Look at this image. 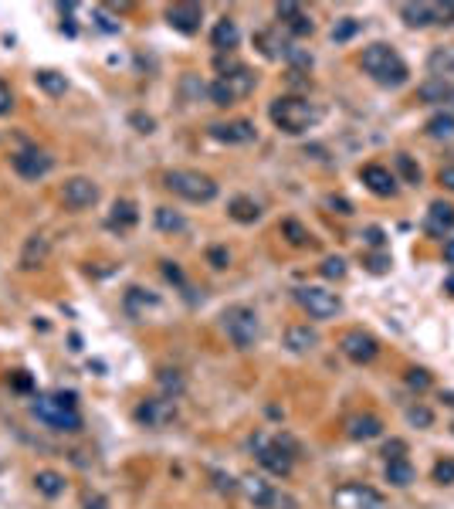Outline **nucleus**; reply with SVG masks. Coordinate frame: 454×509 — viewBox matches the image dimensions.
Instances as JSON below:
<instances>
[{
	"label": "nucleus",
	"instance_id": "7ed1b4c3",
	"mask_svg": "<svg viewBox=\"0 0 454 509\" xmlns=\"http://www.w3.org/2000/svg\"><path fill=\"white\" fill-rule=\"evenodd\" d=\"M363 72L366 75H373L380 85H390V89H397L407 82V65L400 61V55L390 48V44H370L366 51H363Z\"/></svg>",
	"mask_w": 454,
	"mask_h": 509
},
{
	"label": "nucleus",
	"instance_id": "ddd939ff",
	"mask_svg": "<svg viewBox=\"0 0 454 509\" xmlns=\"http://www.w3.org/2000/svg\"><path fill=\"white\" fill-rule=\"evenodd\" d=\"M339 350L353 360V363H370L373 356L380 353V347H377V340L370 333H363V330H349V333L339 340Z\"/></svg>",
	"mask_w": 454,
	"mask_h": 509
},
{
	"label": "nucleus",
	"instance_id": "ea45409f",
	"mask_svg": "<svg viewBox=\"0 0 454 509\" xmlns=\"http://www.w3.org/2000/svg\"><path fill=\"white\" fill-rule=\"evenodd\" d=\"M434 479L441 482V486H451V482H454V458H444V462H437Z\"/></svg>",
	"mask_w": 454,
	"mask_h": 509
},
{
	"label": "nucleus",
	"instance_id": "13d9d810",
	"mask_svg": "<svg viewBox=\"0 0 454 509\" xmlns=\"http://www.w3.org/2000/svg\"><path fill=\"white\" fill-rule=\"evenodd\" d=\"M102 506H105L102 499H89V509H102Z\"/></svg>",
	"mask_w": 454,
	"mask_h": 509
},
{
	"label": "nucleus",
	"instance_id": "6ab92c4d",
	"mask_svg": "<svg viewBox=\"0 0 454 509\" xmlns=\"http://www.w3.org/2000/svg\"><path fill=\"white\" fill-rule=\"evenodd\" d=\"M285 347L292 353H309L319 347V333L312 326H288L285 330Z\"/></svg>",
	"mask_w": 454,
	"mask_h": 509
},
{
	"label": "nucleus",
	"instance_id": "393cba45",
	"mask_svg": "<svg viewBox=\"0 0 454 509\" xmlns=\"http://www.w3.org/2000/svg\"><path fill=\"white\" fill-rule=\"evenodd\" d=\"M227 214L234 217V221H241V224H254V221L261 217V207H258L251 197H234V200L227 204Z\"/></svg>",
	"mask_w": 454,
	"mask_h": 509
},
{
	"label": "nucleus",
	"instance_id": "a18cd8bd",
	"mask_svg": "<svg viewBox=\"0 0 454 509\" xmlns=\"http://www.w3.org/2000/svg\"><path fill=\"white\" fill-rule=\"evenodd\" d=\"M11 109H14V96H11V89L0 82V116H7Z\"/></svg>",
	"mask_w": 454,
	"mask_h": 509
},
{
	"label": "nucleus",
	"instance_id": "f3484780",
	"mask_svg": "<svg viewBox=\"0 0 454 509\" xmlns=\"http://www.w3.org/2000/svg\"><path fill=\"white\" fill-rule=\"evenodd\" d=\"M275 14H278V20H285V27H288L292 34H299V38H305V34L316 31L312 18H305V11L299 7V4H278Z\"/></svg>",
	"mask_w": 454,
	"mask_h": 509
},
{
	"label": "nucleus",
	"instance_id": "09e8293b",
	"mask_svg": "<svg viewBox=\"0 0 454 509\" xmlns=\"http://www.w3.org/2000/svg\"><path fill=\"white\" fill-rule=\"evenodd\" d=\"M366 245H373V248H383V241H387V235L380 231V228H366Z\"/></svg>",
	"mask_w": 454,
	"mask_h": 509
},
{
	"label": "nucleus",
	"instance_id": "20e7f679",
	"mask_svg": "<svg viewBox=\"0 0 454 509\" xmlns=\"http://www.w3.org/2000/svg\"><path fill=\"white\" fill-rule=\"evenodd\" d=\"M163 187L170 194L190 200V204H210L217 197V183L207 174H197V170H170L163 176Z\"/></svg>",
	"mask_w": 454,
	"mask_h": 509
},
{
	"label": "nucleus",
	"instance_id": "603ef678",
	"mask_svg": "<svg viewBox=\"0 0 454 509\" xmlns=\"http://www.w3.org/2000/svg\"><path fill=\"white\" fill-rule=\"evenodd\" d=\"M329 207H336L339 214H353V207H349V200H342V197H329Z\"/></svg>",
	"mask_w": 454,
	"mask_h": 509
},
{
	"label": "nucleus",
	"instance_id": "58836bf2",
	"mask_svg": "<svg viewBox=\"0 0 454 509\" xmlns=\"http://www.w3.org/2000/svg\"><path fill=\"white\" fill-rule=\"evenodd\" d=\"M319 272L325 275V278H342V275H346V262L332 254V258H325V262H322V269H319Z\"/></svg>",
	"mask_w": 454,
	"mask_h": 509
},
{
	"label": "nucleus",
	"instance_id": "de8ad7c7",
	"mask_svg": "<svg viewBox=\"0 0 454 509\" xmlns=\"http://www.w3.org/2000/svg\"><path fill=\"white\" fill-rule=\"evenodd\" d=\"M403 451H407V445H403V442H387L383 455H387V462H394V458H403Z\"/></svg>",
	"mask_w": 454,
	"mask_h": 509
},
{
	"label": "nucleus",
	"instance_id": "4468645a",
	"mask_svg": "<svg viewBox=\"0 0 454 509\" xmlns=\"http://www.w3.org/2000/svg\"><path fill=\"white\" fill-rule=\"evenodd\" d=\"M200 20H204L200 4H173V7H167V24L173 31H180V34H197Z\"/></svg>",
	"mask_w": 454,
	"mask_h": 509
},
{
	"label": "nucleus",
	"instance_id": "a19ab883",
	"mask_svg": "<svg viewBox=\"0 0 454 509\" xmlns=\"http://www.w3.org/2000/svg\"><path fill=\"white\" fill-rule=\"evenodd\" d=\"M407 418H410V425H417V428H431V421H434L427 408H410V414H407Z\"/></svg>",
	"mask_w": 454,
	"mask_h": 509
},
{
	"label": "nucleus",
	"instance_id": "37998d69",
	"mask_svg": "<svg viewBox=\"0 0 454 509\" xmlns=\"http://www.w3.org/2000/svg\"><path fill=\"white\" fill-rule=\"evenodd\" d=\"M434 20L437 24H454V4H434Z\"/></svg>",
	"mask_w": 454,
	"mask_h": 509
},
{
	"label": "nucleus",
	"instance_id": "f704fd0d",
	"mask_svg": "<svg viewBox=\"0 0 454 509\" xmlns=\"http://www.w3.org/2000/svg\"><path fill=\"white\" fill-rule=\"evenodd\" d=\"M207 96H210V102H214V105H221V109H224V105H234V102H238V98H234V92L227 89V82H224V79L210 82Z\"/></svg>",
	"mask_w": 454,
	"mask_h": 509
},
{
	"label": "nucleus",
	"instance_id": "2f4dec72",
	"mask_svg": "<svg viewBox=\"0 0 454 509\" xmlns=\"http://www.w3.org/2000/svg\"><path fill=\"white\" fill-rule=\"evenodd\" d=\"M44 252H48V241L44 238H31L27 241V248H24V258H20V269H34L41 258H44Z\"/></svg>",
	"mask_w": 454,
	"mask_h": 509
},
{
	"label": "nucleus",
	"instance_id": "a878e982",
	"mask_svg": "<svg viewBox=\"0 0 454 509\" xmlns=\"http://www.w3.org/2000/svg\"><path fill=\"white\" fill-rule=\"evenodd\" d=\"M34 486H38L41 496H48V499H58V496L65 492V475H61V472L44 469V472H38V475H34Z\"/></svg>",
	"mask_w": 454,
	"mask_h": 509
},
{
	"label": "nucleus",
	"instance_id": "1a4fd4ad",
	"mask_svg": "<svg viewBox=\"0 0 454 509\" xmlns=\"http://www.w3.org/2000/svg\"><path fill=\"white\" fill-rule=\"evenodd\" d=\"M332 506H336V509H387V499H383L373 486L349 482V486L336 489V496H332Z\"/></svg>",
	"mask_w": 454,
	"mask_h": 509
},
{
	"label": "nucleus",
	"instance_id": "f257e3e1",
	"mask_svg": "<svg viewBox=\"0 0 454 509\" xmlns=\"http://www.w3.org/2000/svg\"><path fill=\"white\" fill-rule=\"evenodd\" d=\"M34 418H41L48 428L55 431H78L82 428V414H78V394L75 391H55L38 394L31 404Z\"/></svg>",
	"mask_w": 454,
	"mask_h": 509
},
{
	"label": "nucleus",
	"instance_id": "2eb2a0df",
	"mask_svg": "<svg viewBox=\"0 0 454 509\" xmlns=\"http://www.w3.org/2000/svg\"><path fill=\"white\" fill-rule=\"evenodd\" d=\"M207 133L217 139V143H227V146H241V143H251V139L258 136L254 122H247V119H234V122H214Z\"/></svg>",
	"mask_w": 454,
	"mask_h": 509
},
{
	"label": "nucleus",
	"instance_id": "c9c22d12",
	"mask_svg": "<svg viewBox=\"0 0 454 509\" xmlns=\"http://www.w3.org/2000/svg\"><path fill=\"white\" fill-rule=\"evenodd\" d=\"M397 170H400V176H403L407 183H420V167H417L407 153H397Z\"/></svg>",
	"mask_w": 454,
	"mask_h": 509
},
{
	"label": "nucleus",
	"instance_id": "6e6552de",
	"mask_svg": "<svg viewBox=\"0 0 454 509\" xmlns=\"http://www.w3.org/2000/svg\"><path fill=\"white\" fill-rule=\"evenodd\" d=\"M299 302H302V309L312 316V319H332V316L342 313L339 295L329 292V289H319V285L299 289Z\"/></svg>",
	"mask_w": 454,
	"mask_h": 509
},
{
	"label": "nucleus",
	"instance_id": "4d7b16f0",
	"mask_svg": "<svg viewBox=\"0 0 454 509\" xmlns=\"http://www.w3.org/2000/svg\"><path fill=\"white\" fill-rule=\"evenodd\" d=\"M444 258H448V262H451V265H454V238H451V241H448V245H444Z\"/></svg>",
	"mask_w": 454,
	"mask_h": 509
},
{
	"label": "nucleus",
	"instance_id": "3c124183",
	"mask_svg": "<svg viewBox=\"0 0 454 509\" xmlns=\"http://www.w3.org/2000/svg\"><path fill=\"white\" fill-rule=\"evenodd\" d=\"M163 275H167L170 282H183V272H180V269H176L173 262H163Z\"/></svg>",
	"mask_w": 454,
	"mask_h": 509
},
{
	"label": "nucleus",
	"instance_id": "79ce46f5",
	"mask_svg": "<svg viewBox=\"0 0 454 509\" xmlns=\"http://www.w3.org/2000/svg\"><path fill=\"white\" fill-rule=\"evenodd\" d=\"M207 262L214 265V269H227L231 254H227V248H221V245H217V248H210V252H207Z\"/></svg>",
	"mask_w": 454,
	"mask_h": 509
},
{
	"label": "nucleus",
	"instance_id": "39448f33",
	"mask_svg": "<svg viewBox=\"0 0 454 509\" xmlns=\"http://www.w3.org/2000/svg\"><path fill=\"white\" fill-rule=\"evenodd\" d=\"M224 333L227 340L238 347V350H251L261 336V323H258V313L251 306H227L224 309Z\"/></svg>",
	"mask_w": 454,
	"mask_h": 509
},
{
	"label": "nucleus",
	"instance_id": "c756f323",
	"mask_svg": "<svg viewBox=\"0 0 454 509\" xmlns=\"http://www.w3.org/2000/svg\"><path fill=\"white\" fill-rule=\"evenodd\" d=\"M427 133L434 139H454V116H448V112H437V116H431V122H427Z\"/></svg>",
	"mask_w": 454,
	"mask_h": 509
},
{
	"label": "nucleus",
	"instance_id": "b1692460",
	"mask_svg": "<svg viewBox=\"0 0 454 509\" xmlns=\"http://www.w3.org/2000/svg\"><path fill=\"white\" fill-rule=\"evenodd\" d=\"M139 214H136V204L133 200H115L112 211H109V228H119V231H126V228H133Z\"/></svg>",
	"mask_w": 454,
	"mask_h": 509
},
{
	"label": "nucleus",
	"instance_id": "a211bd4d",
	"mask_svg": "<svg viewBox=\"0 0 454 509\" xmlns=\"http://www.w3.org/2000/svg\"><path fill=\"white\" fill-rule=\"evenodd\" d=\"M424 228H427V235H431V238H444L454 228V207H451V204H444V200H434V204H431V211H427Z\"/></svg>",
	"mask_w": 454,
	"mask_h": 509
},
{
	"label": "nucleus",
	"instance_id": "e433bc0d",
	"mask_svg": "<svg viewBox=\"0 0 454 509\" xmlns=\"http://www.w3.org/2000/svg\"><path fill=\"white\" fill-rule=\"evenodd\" d=\"M356 31H360V20H356V18H342L339 24L332 27V41H336V44H342V41L353 38Z\"/></svg>",
	"mask_w": 454,
	"mask_h": 509
},
{
	"label": "nucleus",
	"instance_id": "c85d7f7f",
	"mask_svg": "<svg viewBox=\"0 0 454 509\" xmlns=\"http://www.w3.org/2000/svg\"><path fill=\"white\" fill-rule=\"evenodd\" d=\"M160 387H163V397L176 401L183 394V387H187V380H183L180 371H160Z\"/></svg>",
	"mask_w": 454,
	"mask_h": 509
},
{
	"label": "nucleus",
	"instance_id": "0eeeda50",
	"mask_svg": "<svg viewBox=\"0 0 454 509\" xmlns=\"http://www.w3.org/2000/svg\"><path fill=\"white\" fill-rule=\"evenodd\" d=\"M241 489H245V496L254 503V509H299V503H295L288 492L275 489L271 482L258 479V475H247L245 482H241Z\"/></svg>",
	"mask_w": 454,
	"mask_h": 509
},
{
	"label": "nucleus",
	"instance_id": "9d476101",
	"mask_svg": "<svg viewBox=\"0 0 454 509\" xmlns=\"http://www.w3.org/2000/svg\"><path fill=\"white\" fill-rule=\"evenodd\" d=\"M11 163H14V170H18L24 180H41V176H48L55 170V157H48V153L38 150V146H24V150H18V153L11 157Z\"/></svg>",
	"mask_w": 454,
	"mask_h": 509
},
{
	"label": "nucleus",
	"instance_id": "864d4df0",
	"mask_svg": "<svg viewBox=\"0 0 454 509\" xmlns=\"http://www.w3.org/2000/svg\"><path fill=\"white\" fill-rule=\"evenodd\" d=\"M133 122L139 126V133H153V119L150 116H133Z\"/></svg>",
	"mask_w": 454,
	"mask_h": 509
},
{
	"label": "nucleus",
	"instance_id": "5fc2aeb1",
	"mask_svg": "<svg viewBox=\"0 0 454 509\" xmlns=\"http://www.w3.org/2000/svg\"><path fill=\"white\" fill-rule=\"evenodd\" d=\"M441 183H444L448 191H454V167H444V170H441Z\"/></svg>",
	"mask_w": 454,
	"mask_h": 509
},
{
	"label": "nucleus",
	"instance_id": "5701e85b",
	"mask_svg": "<svg viewBox=\"0 0 454 509\" xmlns=\"http://www.w3.org/2000/svg\"><path fill=\"white\" fill-rule=\"evenodd\" d=\"M383 425H380V418L373 414H360V418H349V438H356V442H370V438H377Z\"/></svg>",
	"mask_w": 454,
	"mask_h": 509
},
{
	"label": "nucleus",
	"instance_id": "c03bdc74",
	"mask_svg": "<svg viewBox=\"0 0 454 509\" xmlns=\"http://www.w3.org/2000/svg\"><path fill=\"white\" fill-rule=\"evenodd\" d=\"M407 384H410V387H417V391H424V387L431 384V377H427V371H410V373H407Z\"/></svg>",
	"mask_w": 454,
	"mask_h": 509
},
{
	"label": "nucleus",
	"instance_id": "f03ea898",
	"mask_svg": "<svg viewBox=\"0 0 454 509\" xmlns=\"http://www.w3.org/2000/svg\"><path fill=\"white\" fill-rule=\"evenodd\" d=\"M268 116H271V122H275L282 133H288V136H302V133H309V129L319 122V109L299 96H282V98L271 102Z\"/></svg>",
	"mask_w": 454,
	"mask_h": 509
},
{
	"label": "nucleus",
	"instance_id": "bf43d9fd",
	"mask_svg": "<svg viewBox=\"0 0 454 509\" xmlns=\"http://www.w3.org/2000/svg\"><path fill=\"white\" fill-rule=\"evenodd\" d=\"M448 292H454V275H451V278H448Z\"/></svg>",
	"mask_w": 454,
	"mask_h": 509
},
{
	"label": "nucleus",
	"instance_id": "dca6fc26",
	"mask_svg": "<svg viewBox=\"0 0 454 509\" xmlns=\"http://www.w3.org/2000/svg\"><path fill=\"white\" fill-rule=\"evenodd\" d=\"M360 180L373 191L377 197H394L397 194V176L390 174L387 167H380V163H370V167H363L360 170Z\"/></svg>",
	"mask_w": 454,
	"mask_h": 509
},
{
	"label": "nucleus",
	"instance_id": "72a5a7b5",
	"mask_svg": "<svg viewBox=\"0 0 454 509\" xmlns=\"http://www.w3.org/2000/svg\"><path fill=\"white\" fill-rule=\"evenodd\" d=\"M448 96H451V89H448L444 79H434V82H427V85H420V98H424V102H444Z\"/></svg>",
	"mask_w": 454,
	"mask_h": 509
},
{
	"label": "nucleus",
	"instance_id": "4be33fe9",
	"mask_svg": "<svg viewBox=\"0 0 454 509\" xmlns=\"http://www.w3.org/2000/svg\"><path fill=\"white\" fill-rule=\"evenodd\" d=\"M400 18L407 27H427V24H434V4H403Z\"/></svg>",
	"mask_w": 454,
	"mask_h": 509
},
{
	"label": "nucleus",
	"instance_id": "4c0bfd02",
	"mask_svg": "<svg viewBox=\"0 0 454 509\" xmlns=\"http://www.w3.org/2000/svg\"><path fill=\"white\" fill-rule=\"evenodd\" d=\"M451 68H454V55H448V51H434V55H431L434 79H444V72H451Z\"/></svg>",
	"mask_w": 454,
	"mask_h": 509
},
{
	"label": "nucleus",
	"instance_id": "7c9ffc66",
	"mask_svg": "<svg viewBox=\"0 0 454 509\" xmlns=\"http://www.w3.org/2000/svg\"><path fill=\"white\" fill-rule=\"evenodd\" d=\"M156 228H160V231H183L187 221L176 214L173 207H156Z\"/></svg>",
	"mask_w": 454,
	"mask_h": 509
},
{
	"label": "nucleus",
	"instance_id": "aec40b11",
	"mask_svg": "<svg viewBox=\"0 0 454 509\" xmlns=\"http://www.w3.org/2000/svg\"><path fill=\"white\" fill-rule=\"evenodd\" d=\"M238 41H241V31H238V24L231 18H221L214 24V31H210V44L217 48V51H231V48H238Z\"/></svg>",
	"mask_w": 454,
	"mask_h": 509
},
{
	"label": "nucleus",
	"instance_id": "cd10ccee",
	"mask_svg": "<svg viewBox=\"0 0 454 509\" xmlns=\"http://www.w3.org/2000/svg\"><path fill=\"white\" fill-rule=\"evenodd\" d=\"M34 79H38L41 92H48V96H55V98L68 92V79H65V75H58V72H51V68H41Z\"/></svg>",
	"mask_w": 454,
	"mask_h": 509
},
{
	"label": "nucleus",
	"instance_id": "473e14b6",
	"mask_svg": "<svg viewBox=\"0 0 454 509\" xmlns=\"http://www.w3.org/2000/svg\"><path fill=\"white\" fill-rule=\"evenodd\" d=\"M282 235L288 238V245H295V248H305V245H309V231H305L299 221H292V217L282 221Z\"/></svg>",
	"mask_w": 454,
	"mask_h": 509
},
{
	"label": "nucleus",
	"instance_id": "6e6d98bb",
	"mask_svg": "<svg viewBox=\"0 0 454 509\" xmlns=\"http://www.w3.org/2000/svg\"><path fill=\"white\" fill-rule=\"evenodd\" d=\"M14 387H18V391H31V377H24V373H20L18 380H14Z\"/></svg>",
	"mask_w": 454,
	"mask_h": 509
},
{
	"label": "nucleus",
	"instance_id": "9b49d317",
	"mask_svg": "<svg viewBox=\"0 0 454 509\" xmlns=\"http://www.w3.org/2000/svg\"><path fill=\"white\" fill-rule=\"evenodd\" d=\"M136 421L146 428H167L170 421H176V404L170 397H146L136 408Z\"/></svg>",
	"mask_w": 454,
	"mask_h": 509
},
{
	"label": "nucleus",
	"instance_id": "49530a36",
	"mask_svg": "<svg viewBox=\"0 0 454 509\" xmlns=\"http://www.w3.org/2000/svg\"><path fill=\"white\" fill-rule=\"evenodd\" d=\"M366 265H370V272H387V269H390V258H387V254H370Z\"/></svg>",
	"mask_w": 454,
	"mask_h": 509
},
{
	"label": "nucleus",
	"instance_id": "f8f14e48",
	"mask_svg": "<svg viewBox=\"0 0 454 509\" xmlns=\"http://www.w3.org/2000/svg\"><path fill=\"white\" fill-rule=\"evenodd\" d=\"M61 197H65V204L72 211H85V207H92L95 200H98V183H95L92 176H72V180H65Z\"/></svg>",
	"mask_w": 454,
	"mask_h": 509
},
{
	"label": "nucleus",
	"instance_id": "412c9836",
	"mask_svg": "<svg viewBox=\"0 0 454 509\" xmlns=\"http://www.w3.org/2000/svg\"><path fill=\"white\" fill-rule=\"evenodd\" d=\"M221 79L227 82V89L234 92V98H245L254 92V75L247 72L245 65H231V72H224Z\"/></svg>",
	"mask_w": 454,
	"mask_h": 509
},
{
	"label": "nucleus",
	"instance_id": "bb28decb",
	"mask_svg": "<svg viewBox=\"0 0 454 509\" xmlns=\"http://www.w3.org/2000/svg\"><path fill=\"white\" fill-rule=\"evenodd\" d=\"M387 482H390V486H400V489H407V486L414 482V465H410L407 458H394V462H387Z\"/></svg>",
	"mask_w": 454,
	"mask_h": 509
},
{
	"label": "nucleus",
	"instance_id": "8fccbe9b",
	"mask_svg": "<svg viewBox=\"0 0 454 509\" xmlns=\"http://www.w3.org/2000/svg\"><path fill=\"white\" fill-rule=\"evenodd\" d=\"M95 18H98V27H102V31H119V24H115L105 11H95Z\"/></svg>",
	"mask_w": 454,
	"mask_h": 509
},
{
	"label": "nucleus",
	"instance_id": "423d86ee",
	"mask_svg": "<svg viewBox=\"0 0 454 509\" xmlns=\"http://www.w3.org/2000/svg\"><path fill=\"white\" fill-rule=\"evenodd\" d=\"M251 445H254L258 462H261L271 475H288V472H292V465H295L292 445H288L285 438H265V434H258Z\"/></svg>",
	"mask_w": 454,
	"mask_h": 509
}]
</instances>
